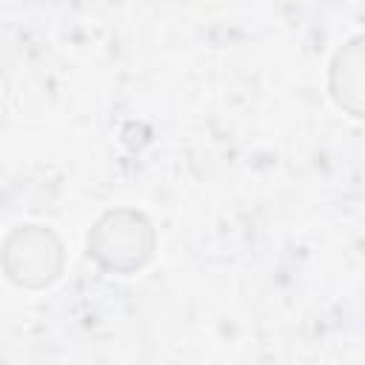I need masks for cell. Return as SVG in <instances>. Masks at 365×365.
Returning a JSON list of instances; mask_svg holds the SVG:
<instances>
[{
	"instance_id": "6da1fadb",
	"label": "cell",
	"mask_w": 365,
	"mask_h": 365,
	"mask_svg": "<svg viewBox=\"0 0 365 365\" xmlns=\"http://www.w3.org/2000/svg\"><path fill=\"white\" fill-rule=\"evenodd\" d=\"M88 251L114 271H134L154 251V231L137 211H111L88 234Z\"/></svg>"
},
{
	"instance_id": "7a4b0ae2",
	"label": "cell",
	"mask_w": 365,
	"mask_h": 365,
	"mask_svg": "<svg viewBox=\"0 0 365 365\" xmlns=\"http://www.w3.org/2000/svg\"><path fill=\"white\" fill-rule=\"evenodd\" d=\"M6 257H17L20 262H9L6 271L17 285L26 288H40L57 279L60 274V242L51 231H43L37 225H26L9 237Z\"/></svg>"
},
{
	"instance_id": "3957f363",
	"label": "cell",
	"mask_w": 365,
	"mask_h": 365,
	"mask_svg": "<svg viewBox=\"0 0 365 365\" xmlns=\"http://www.w3.org/2000/svg\"><path fill=\"white\" fill-rule=\"evenodd\" d=\"M331 94L354 117H365V34L351 40L331 66Z\"/></svg>"
}]
</instances>
